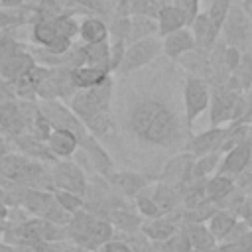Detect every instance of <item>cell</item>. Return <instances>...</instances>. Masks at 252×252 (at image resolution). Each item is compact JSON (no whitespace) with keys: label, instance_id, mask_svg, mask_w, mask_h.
I'll return each instance as SVG.
<instances>
[{"label":"cell","instance_id":"obj_22","mask_svg":"<svg viewBox=\"0 0 252 252\" xmlns=\"http://www.w3.org/2000/svg\"><path fill=\"white\" fill-rule=\"evenodd\" d=\"M161 102H156V100H146L142 104H138L134 110H132V116H130V126L132 130L142 136L146 132V128L150 126V122L156 118V114L161 110Z\"/></svg>","mask_w":252,"mask_h":252},{"label":"cell","instance_id":"obj_7","mask_svg":"<svg viewBox=\"0 0 252 252\" xmlns=\"http://www.w3.org/2000/svg\"><path fill=\"white\" fill-rule=\"evenodd\" d=\"M193 163H195V156L191 152H183V154L169 158V161L165 163V167L161 171L159 181L169 183L173 187H183L187 181H191Z\"/></svg>","mask_w":252,"mask_h":252},{"label":"cell","instance_id":"obj_41","mask_svg":"<svg viewBox=\"0 0 252 252\" xmlns=\"http://www.w3.org/2000/svg\"><path fill=\"white\" fill-rule=\"evenodd\" d=\"M41 219H45V220H49V222H55V224H59V226H67L69 220H71V213L65 211L57 201H53V203L45 209V213L41 215Z\"/></svg>","mask_w":252,"mask_h":252},{"label":"cell","instance_id":"obj_57","mask_svg":"<svg viewBox=\"0 0 252 252\" xmlns=\"http://www.w3.org/2000/svg\"><path fill=\"white\" fill-rule=\"evenodd\" d=\"M244 14L252 16V0H244Z\"/></svg>","mask_w":252,"mask_h":252},{"label":"cell","instance_id":"obj_26","mask_svg":"<svg viewBox=\"0 0 252 252\" xmlns=\"http://www.w3.org/2000/svg\"><path fill=\"white\" fill-rule=\"evenodd\" d=\"M195 47V39H193V33L189 30H175L171 33L165 35V43H163V49L169 57H179L181 53L189 51Z\"/></svg>","mask_w":252,"mask_h":252},{"label":"cell","instance_id":"obj_1","mask_svg":"<svg viewBox=\"0 0 252 252\" xmlns=\"http://www.w3.org/2000/svg\"><path fill=\"white\" fill-rule=\"evenodd\" d=\"M0 175L20 185L32 189H47L53 191L51 175L37 159H32L24 154H2L0 156Z\"/></svg>","mask_w":252,"mask_h":252},{"label":"cell","instance_id":"obj_61","mask_svg":"<svg viewBox=\"0 0 252 252\" xmlns=\"http://www.w3.org/2000/svg\"><path fill=\"white\" fill-rule=\"evenodd\" d=\"M0 199H4V189L0 187Z\"/></svg>","mask_w":252,"mask_h":252},{"label":"cell","instance_id":"obj_45","mask_svg":"<svg viewBox=\"0 0 252 252\" xmlns=\"http://www.w3.org/2000/svg\"><path fill=\"white\" fill-rule=\"evenodd\" d=\"M51 130H53V126L49 124V120H47L41 112H39V114L32 120V124H30V134H33L35 138H39V140H43V142H47Z\"/></svg>","mask_w":252,"mask_h":252},{"label":"cell","instance_id":"obj_37","mask_svg":"<svg viewBox=\"0 0 252 252\" xmlns=\"http://www.w3.org/2000/svg\"><path fill=\"white\" fill-rule=\"evenodd\" d=\"M53 197H55V201H57L65 211H69L71 215L77 213V211H81V209L85 207V199H83L81 195H77V193H71V191L53 189Z\"/></svg>","mask_w":252,"mask_h":252},{"label":"cell","instance_id":"obj_5","mask_svg":"<svg viewBox=\"0 0 252 252\" xmlns=\"http://www.w3.org/2000/svg\"><path fill=\"white\" fill-rule=\"evenodd\" d=\"M175 132H177V124H175V118H173L171 110L161 106V110L156 114V118L150 122V126L146 128V132L140 138L150 142V144L167 146L175 138Z\"/></svg>","mask_w":252,"mask_h":252},{"label":"cell","instance_id":"obj_15","mask_svg":"<svg viewBox=\"0 0 252 252\" xmlns=\"http://www.w3.org/2000/svg\"><path fill=\"white\" fill-rule=\"evenodd\" d=\"M12 140L16 142L18 150H20L24 156L32 158V159H37V161H39V159H41V161H57V156H53V152L49 150L47 142L35 138V136L30 134V132H22V134H18V136L12 138Z\"/></svg>","mask_w":252,"mask_h":252},{"label":"cell","instance_id":"obj_46","mask_svg":"<svg viewBox=\"0 0 252 252\" xmlns=\"http://www.w3.org/2000/svg\"><path fill=\"white\" fill-rule=\"evenodd\" d=\"M228 6H230V0H215L213 2L211 12H209V18L215 24V28H220L222 26V22L226 18V12H228Z\"/></svg>","mask_w":252,"mask_h":252},{"label":"cell","instance_id":"obj_52","mask_svg":"<svg viewBox=\"0 0 252 252\" xmlns=\"http://www.w3.org/2000/svg\"><path fill=\"white\" fill-rule=\"evenodd\" d=\"M240 63V51L236 47H226L224 49V65L228 71H234Z\"/></svg>","mask_w":252,"mask_h":252},{"label":"cell","instance_id":"obj_40","mask_svg":"<svg viewBox=\"0 0 252 252\" xmlns=\"http://www.w3.org/2000/svg\"><path fill=\"white\" fill-rule=\"evenodd\" d=\"M136 209H138V213H140L144 219H156V217L163 215V211L156 205V201H154L152 197L144 195V193H138V195H136Z\"/></svg>","mask_w":252,"mask_h":252},{"label":"cell","instance_id":"obj_53","mask_svg":"<svg viewBox=\"0 0 252 252\" xmlns=\"http://www.w3.org/2000/svg\"><path fill=\"white\" fill-rule=\"evenodd\" d=\"M14 100V93L8 89L6 81H0V108H4L6 104H10Z\"/></svg>","mask_w":252,"mask_h":252},{"label":"cell","instance_id":"obj_33","mask_svg":"<svg viewBox=\"0 0 252 252\" xmlns=\"http://www.w3.org/2000/svg\"><path fill=\"white\" fill-rule=\"evenodd\" d=\"M220 158H222V152H213V154H205V156L195 158L193 171H191V179H203V177H209V175L219 167Z\"/></svg>","mask_w":252,"mask_h":252},{"label":"cell","instance_id":"obj_42","mask_svg":"<svg viewBox=\"0 0 252 252\" xmlns=\"http://www.w3.org/2000/svg\"><path fill=\"white\" fill-rule=\"evenodd\" d=\"M236 73V83L240 85V89H248L252 85V55H244L240 57L238 67L234 69Z\"/></svg>","mask_w":252,"mask_h":252},{"label":"cell","instance_id":"obj_14","mask_svg":"<svg viewBox=\"0 0 252 252\" xmlns=\"http://www.w3.org/2000/svg\"><path fill=\"white\" fill-rule=\"evenodd\" d=\"M79 146L83 148L85 156H87V158H89V161H91V167H93L98 175L108 177V175L114 171L112 159H110V158H108V154L102 150V146L94 140V136H93V134H85V138L79 142Z\"/></svg>","mask_w":252,"mask_h":252},{"label":"cell","instance_id":"obj_20","mask_svg":"<svg viewBox=\"0 0 252 252\" xmlns=\"http://www.w3.org/2000/svg\"><path fill=\"white\" fill-rule=\"evenodd\" d=\"M181 228L187 234L191 248L201 250V252H209L217 246V238L213 236L209 226H205V222H181Z\"/></svg>","mask_w":252,"mask_h":252},{"label":"cell","instance_id":"obj_59","mask_svg":"<svg viewBox=\"0 0 252 252\" xmlns=\"http://www.w3.org/2000/svg\"><path fill=\"white\" fill-rule=\"evenodd\" d=\"M244 189V193H248V195H252V183H248L246 187H242Z\"/></svg>","mask_w":252,"mask_h":252},{"label":"cell","instance_id":"obj_16","mask_svg":"<svg viewBox=\"0 0 252 252\" xmlns=\"http://www.w3.org/2000/svg\"><path fill=\"white\" fill-rule=\"evenodd\" d=\"M224 134H226V128L213 126L211 130H207V132L195 136V138L189 142V152H191L195 158L205 156V154H213V152H220Z\"/></svg>","mask_w":252,"mask_h":252},{"label":"cell","instance_id":"obj_51","mask_svg":"<svg viewBox=\"0 0 252 252\" xmlns=\"http://www.w3.org/2000/svg\"><path fill=\"white\" fill-rule=\"evenodd\" d=\"M177 8L183 12L185 22H193V18L197 16V14H195V10H197V0H177Z\"/></svg>","mask_w":252,"mask_h":252},{"label":"cell","instance_id":"obj_8","mask_svg":"<svg viewBox=\"0 0 252 252\" xmlns=\"http://www.w3.org/2000/svg\"><path fill=\"white\" fill-rule=\"evenodd\" d=\"M250 161H252V140L248 138V140L240 142L238 146L230 148L228 152H224V156L220 158V163L217 167V173L236 177Z\"/></svg>","mask_w":252,"mask_h":252},{"label":"cell","instance_id":"obj_28","mask_svg":"<svg viewBox=\"0 0 252 252\" xmlns=\"http://www.w3.org/2000/svg\"><path fill=\"white\" fill-rule=\"evenodd\" d=\"M83 55H85V63L93 67H100L104 71L110 69V47L106 45V41L87 43V47H83Z\"/></svg>","mask_w":252,"mask_h":252},{"label":"cell","instance_id":"obj_10","mask_svg":"<svg viewBox=\"0 0 252 252\" xmlns=\"http://www.w3.org/2000/svg\"><path fill=\"white\" fill-rule=\"evenodd\" d=\"M207 104H209V89L205 81L199 77H189L185 85V110H187L185 114L189 126L207 108Z\"/></svg>","mask_w":252,"mask_h":252},{"label":"cell","instance_id":"obj_39","mask_svg":"<svg viewBox=\"0 0 252 252\" xmlns=\"http://www.w3.org/2000/svg\"><path fill=\"white\" fill-rule=\"evenodd\" d=\"M154 32H156V24H154L150 18L140 16V18H136V20L130 24V33H128V35H130L134 41H138V39L150 37Z\"/></svg>","mask_w":252,"mask_h":252},{"label":"cell","instance_id":"obj_6","mask_svg":"<svg viewBox=\"0 0 252 252\" xmlns=\"http://www.w3.org/2000/svg\"><path fill=\"white\" fill-rule=\"evenodd\" d=\"M181 226V207L173 209V211H165L163 215L144 220L140 230L152 240V242H161L165 238H169L177 228Z\"/></svg>","mask_w":252,"mask_h":252},{"label":"cell","instance_id":"obj_29","mask_svg":"<svg viewBox=\"0 0 252 252\" xmlns=\"http://www.w3.org/2000/svg\"><path fill=\"white\" fill-rule=\"evenodd\" d=\"M238 220V217L236 215H232L230 211H226V209H217L215 213H213V217L207 220L209 224V230L213 232V236L217 238V240H222L226 234H228V230L234 226V222Z\"/></svg>","mask_w":252,"mask_h":252},{"label":"cell","instance_id":"obj_2","mask_svg":"<svg viewBox=\"0 0 252 252\" xmlns=\"http://www.w3.org/2000/svg\"><path fill=\"white\" fill-rule=\"evenodd\" d=\"M51 185L53 189L71 191L77 195H85L87 191V175L85 169L75 161H53V167L49 169Z\"/></svg>","mask_w":252,"mask_h":252},{"label":"cell","instance_id":"obj_25","mask_svg":"<svg viewBox=\"0 0 252 252\" xmlns=\"http://www.w3.org/2000/svg\"><path fill=\"white\" fill-rule=\"evenodd\" d=\"M55 201L53 197V191H47V189H28L26 195H24V201H22V207L28 209L30 215L33 217H41L45 213V209Z\"/></svg>","mask_w":252,"mask_h":252},{"label":"cell","instance_id":"obj_12","mask_svg":"<svg viewBox=\"0 0 252 252\" xmlns=\"http://www.w3.org/2000/svg\"><path fill=\"white\" fill-rule=\"evenodd\" d=\"M224 35H226V41L230 43V47H244L248 45L250 37H252V26L250 22L242 16V12L238 8H232L230 12H226V18H224Z\"/></svg>","mask_w":252,"mask_h":252},{"label":"cell","instance_id":"obj_54","mask_svg":"<svg viewBox=\"0 0 252 252\" xmlns=\"http://www.w3.org/2000/svg\"><path fill=\"white\" fill-rule=\"evenodd\" d=\"M252 217V195H248L242 203V209H240V217L238 219H248Z\"/></svg>","mask_w":252,"mask_h":252},{"label":"cell","instance_id":"obj_3","mask_svg":"<svg viewBox=\"0 0 252 252\" xmlns=\"http://www.w3.org/2000/svg\"><path fill=\"white\" fill-rule=\"evenodd\" d=\"M37 108H39V112L49 120V124H51L53 128L71 130V132L79 138V142L85 138L87 130H85V126H83V120H81L73 110H69V108H65L63 104H59L55 98H41V102H39Z\"/></svg>","mask_w":252,"mask_h":252},{"label":"cell","instance_id":"obj_27","mask_svg":"<svg viewBox=\"0 0 252 252\" xmlns=\"http://www.w3.org/2000/svg\"><path fill=\"white\" fill-rule=\"evenodd\" d=\"M234 187H236L234 177L215 173V175L207 177V181H205V197L211 199V201H215V203H219V201L224 199Z\"/></svg>","mask_w":252,"mask_h":252},{"label":"cell","instance_id":"obj_36","mask_svg":"<svg viewBox=\"0 0 252 252\" xmlns=\"http://www.w3.org/2000/svg\"><path fill=\"white\" fill-rule=\"evenodd\" d=\"M154 244L158 246L159 252H189L191 250V242H189V238L181 226L169 238H165L161 242H154Z\"/></svg>","mask_w":252,"mask_h":252},{"label":"cell","instance_id":"obj_9","mask_svg":"<svg viewBox=\"0 0 252 252\" xmlns=\"http://www.w3.org/2000/svg\"><path fill=\"white\" fill-rule=\"evenodd\" d=\"M236 98H238V93L232 91L230 87H226V83L215 87L213 100H211V124L213 126H219L222 122L232 120Z\"/></svg>","mask_w":252,"mask_h":252},{"label":"cell","instance_id":"obj_30","mask_svg":"<svg viewBox=\"0 0 252 252\" xmlns=\"http://www.w3.org/2000/svg\"><path fill=\"white\" fill-rule=\"evenodd\" d=\"M181 57V63L193 73V77H199V79H207L209 77V59L205 57L203 49H189L185 53L179 55Z\"/></svg>","mask_w":252,"mask_h":252},{"label":"cell","instance_id":"obj_18","mask_svg":"<svg viewBox=\"0 0 252 252\" xmlns=\"http://www.w3.org/2000/svg\"><path fill=\"white\" fill-rule=\"evenodd\" d=\"M26 118L18 106V102H10L4 108H0V132L6 138H16L18 134L26 132Z\"/></svg>","mask_w":252,"mask_h":252},{"label":"cell","instance_id":"obj_50","mask_svg":"<svg viewBox=\"0 0 252 252\" xmlns=\"http://www.w3.org/2000/svg\"><path fill=\"white\" fill-rule=\"evenodd\" d=\"M98 250H100V252H130L128 244H126L124 240H120V238H110V240H106Z\"/></svg>","mask_w":252,"mask_h":252},{"label":"cell","instance_id":"obj_4","mask_svg":"<svg viewBox=\"0 0 252 252\" xmlns=\"http://www.w3.org/2000/svg\"><path fill=\"white\" fill-rule=\"evenodd\" d=\"M159 49H161V43L158 39H154L152 35L134 41L124 51V57H122V63H120V71L128 73V71H134L138 67H144L146 63H150L159 53Z\"/></svg>","mask_w":252,"mask_h":252},{"label":"cell","instance_id":"obj_35","mask_svg":"<svg viewBox=\"0 0 252 252\" xmlns=\"http://www.w3.org/2000/svg\"><path fill=\"white\" fill-rule=\"evenodd\" d=\"M248 140V122H240V120H232V126L226 128V134H224V140H222V146H220V152H228L230 148L238 146L240 142Z\"/></svg>","mask_w":252,"mask_h":252},{"label":"cell","instance_id":"obj_55","mask_svg":"<svg viewBox=\"0 0 252 252\" xmlns=\"http://www.w3.org/2000/svg\"><path fill=\"white\" fill-rule=\"evenodd\" d=\"M6 215H8V205L4 199H0V220H6Z\"/></svg>","mask_w":252,"mask_h":252},{"label":"cell","instance_id":"obj_47","mask_svg":"<svg viewBox=\"0 0 252 252\" xmlns=\"http://www.w3.org/2000/svg\"><path fill=\"white\" fill-rule=\"evenodd\" d=\"M28 219H30V213H28L26 207H22V205H10L8 207V215H6L8 224H20Z\"/></svg>","mask_w":252,"mask_h":252},{"label":"cell","instance_id":"obj_58","mask_svg":"<svg viewBox=\"0 0 252 252\" xmlns=\"http://www.w3.org/2000/svg\"><path fill=\"white\" fill-rule=\"evenodd\" d=\"M79 2H83V4H87V6H91V8H96V2H94V0H79Z\"/></svg>","mask_w":252,"mask_h":252},{"label":"cell","instance_id":"obj_62","mask_svg":"<svg viewBox=\"0 0 252 252\" xmlns=\"http://www.w3.org/2000/svg\"><path fill=\"white\" fill-rule=\"evenodd\" d=\"M189 252H201V250H195V248H191V250H189Z\"/></svg>","mask_w":252,"mask_h":252},{"label":"cell","instance_id":"obj_34","mask_svg":"<svg viewBox=\"0 0 252 252\" xmlns=\"http://www.w3.org/2000/svg\"><path fill=\"white\" fill-rule=\"evenodd\" d=\"M185 24V16L177 6H167L159 14V33L167 35L175 30H179Z\"/></svg>","mask_w":252,"mask_h":252},{"label":"cell","instance_id":"obj_38","mask_svg":"<svg viewBox=\"0 0 252 252\" xmlns=\"http://www.w3.org/2000/svg\"><path fill=\"white\" fill-rule=\"evenodd\" d=\"M106 26L100 22V20H87L81 28V35L85 37L87 43H93V41H104L106 39Z\"/></svg>","mask_w":252,"mask_h":252},{"label":"cell","instance_id":"obj_60","mask_svg":"<svg viewBox=\"0 0 252 252\" xmlns=\"http://www.w3.org/2000/svg\"><path fill=\"white\" fill-rule=\"evenodd\" d=\"M248 138H250V140H252V124H250V126H248Z\"/></svg>","mask_w":252,"mask_h":252},{"label":"cell","instance_id":"obj_23","mask_svg":"<svg viewBox=\"0 0 252 252\" xmlns=\"http://www.w3.org/2000/svg\"><path fill=\"white\" fill-rule=\"evenodd\" d=\"M217 32H219V28H215V24L211 22L209 16L199 14L197 18H193V39H195V45L199 49L205 51V49L213 47Z\"/></svg>","mask_w":252,"mask_h":252},{"label":"cell","instance_id":"obj_44","mask_svg":"<svg viewBox=\"0 0 252 252\" xmlns=\"http://www.w3.org/2000/svg\"><path fill=\"white\" fill-rule=\"evenodd\" d=\"M33 35H35V39H37L39 43L47 45V43L57 35V30H55L53 20H41L39 24H35V28H33Z\"/></svg>","mask_w":252,"mask_h":252},{"label":"cell","instance_id":"obj_17","mask_svg":"<svg viewBox=\"0 0 252 252\" xmlns=\"http://www.w3.org/2000/svg\"><path fill=\"white\" fill-rule=\"evenodd\" d=\"M33 65V59L26 53H10L0 57V77L6 83H14L18 77H22L24 73H28V69Z\"/></svg>","mask_w":252,"mask_h":252},{"label":"cell","instance_id":"obj_11","mask_svg":"<svg viewBox=\"0 0 252 252\" xmlns=\"http://www.w3.org/2000/svg\"><path fill=\"white\" fill-rule=\"evenodd\" d=\"M71 108L73 112L83 120V124L98 114L100 110H108V102L102 100V96L96 93V89H79L73 98H71Z\"/></svg>","mask_w":252,"mask_h":252},{"label":"cell","instance_id":"obj_32","mask_svg":"<svg viewBox=\"0 0 252 252\" xmlns=\"http://www.w3.org/2000/svg\"><path fill=\"white\" fill-rule=\"evenodd\" d=\"M217 209L219 207L215 201L205 199L203 203H199L191 209H181V222H207Z\"/></svg>","mask_w":252,"mask_h":252},{"label":"cell","instance_id":"obj_49","mask_svg":"<svg viewBox=\"0 0 252 252\" xmlns=\"http://www.w3.org/2000/svg\"><path fill=\"white\" fill-rule=\"evenodd\" d=\"M124 41L122 39H116V43L112 45L110 49V69H118L120 63H122V57H124Z\"/></svg>","mask_w":252,"mask_h":252},{"label":"cell","instance_id":"obj_13","mask_svg":"<svg viewBox=\"0 0 252 252\" xmlns=\"http://www.w3.org/2000/svg\"><path fill=\"white\" fill-rule=\"evenodd\" d=\"M106 181L122 197H136L138 193H142L150 185L152 177H148L144 173H134V171H118V173L112 171L106 177Z\"/></svg>","mask_w":252,"mask_h":252},{"label":"cell","instance_id":"obj_24","mask_svg":"<svg viewBox=\"0 0 252 252\" xmlns=\"http://www.w3.org/2000/svg\"><path fill=\"white\" fill-rule=\"evenodd\" d=\"M181 193H183V187H173L169 183L158 181L152 199L165 213V211H173V209H177L181 205Z\"/></svg>","mask_w":252,"mask_h":252},{"label":"cell","instance_id":"obj_21","mask_svg":"<svg viewBox=\"0 0 252 252\" xmlns=\"http://www.w3.org/2000/svg\"><path fill=\"white\" fill-rule=\"evenodd\" d=\"M106 220L114 226V230L134 232V230H140V226L144 222V217L142 215H136L130 207H116V209L108 211Z\"/></svg>","mask_w":252,"mask_h":252},{"label":"cell","instance_id":"obj_43","mask_svg":"<svg viewBox=\"0 0 252 252\" xmlns=\"http://www.w3.org/2000/svg\"><path fill=\"white\" fill-rule=\"evenodd\" d=\"M85 124H87V128H89V132H91L93 136H102V134H106L108 128H110L108 112H106V110H100L98 114H94L93 118H89Z\"/></svg>","mask_w":252,"mask_h":252},{"label":"cell","instance_id":"obj_56","mask_svg":"<svg viewBox=\"0 0 252 252\" xmlns=\"http://www.w3.org/2000/svg\"><path fill=\"white\" fill-rule=\"evenodd\" d=\"M0 252H18L14 246H10V244H6V242H2L0 244Z\"/></svg>","mask_w":252,"mask_h":252},{"label":"cell","instance_id":"obj_19","mask_svg":"<svg viewBox=\"0 0 252 252\" xmlns=\"http://www.w3.org/2000/svg\"><path fill=\"white\" fill-rule=\"evenodd\" d=\"M47 146L53 152V156L57 158H69L71 154L77 152L79 148V138L65 128H53L49 138H47Z\"/></svg>","mask_w":252,"mask_h":252},{"label":"cell","instance_id":"obj_31","mask_svg":"<svg viewBox=\"0 0 252 252\" xmlns=\"http://www.w3.org/2000/svg\"><path fill=\"white\" fill-rule=\"evenodd\" d=\"M108 77V71L100 69V67H93V65H87V67H75L73 69V79L77 83L79 89H91L94 85H98L100 81H104Z\"/></svg>","mask_w":252,"mask_h":252},{"label":"cell","instance_id":"obj_48","mask_svg":"<svg viewBox=\"0 0 252 252\" xmlns=\"http://www.w3.org/2000/svg\"><path fill=\"white\" fill-rule=\"evenodd\" d=\"M53 24H55L57 33H61V35H65V37H73L75 32H77L75 22H73L71 18H67V16H59V18H55Z\"/></svg>","mask_w":252,"mask_h":252}]
</instances>
